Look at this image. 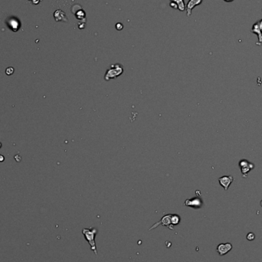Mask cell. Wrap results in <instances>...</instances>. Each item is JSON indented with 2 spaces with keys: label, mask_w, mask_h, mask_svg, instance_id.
<instances>
[{
  "label": "cell",
  "mask_w": 262,
  "mask_h": 262,
  "mask_svg": "<svg viewBox=\"0 0 262 262\" xmlns=\"http://www.w3.org/2000/svg\"><path fill=\"white\" fill-rule=\"evenodd\" d=\"M82 233L85 235V239L90 245L91 250L94 252L95 255H98V251H97V247L96 243H95V235L98 233V229L95 228H84L82 230Z\"/></svg>",
  "instance_id": "cell-1"
},
{
  "label": "cell",
  "mask_w": 262,
  "mask_h": 262,
  "mask_svg": "<svg viewBox=\"0 0 262 262\" xmlns=\"http://www.w3.org/2000/svg\"><path fill=\"white\" fill-rule=\"evenodd\" d=\"M123 73V67L120 64H114L110 65V68L107 70L104 75V80L109 81L112 79H116Z\"/></svg>",
  "instance_id": "cell-2"
},
{
  "label": "cell",
  "mask_w": 262,
  "mask_h": 262,
  "mask_svg": "<svg viewBox=\"0 0 262 262\" xmlns=\"http://www.w3.org/2000/svg\"><path fill=\"white\" fill-rule=\"evenodd\" d=\"M239 167L243 177H246L247 174L255 168V165L246 159H242L239 162Z\"/></svg>",
  "instance_id": "cell-3"
},
{
  "label": "cell",
  "mask_w": 262,
  "mask_h": 262,
  "mask_svg": "<svg viewBox=\"0 0 262 262\" xmlns=\"http://www.w3.org/2000/svg\"><path fill=\"white\" fill-rule=\"evenodd\" d=\"M171 216H172V214H169V215H164V216L161 218V220L159 221V222H158L157 223L155 224V225H153V226L149 228V230H152L153 229V228H156V227H158V225H163V226L168 227V228H169V229L172 230L173 229V228L172 227V222H171Z\"/></svg>",
  "instance_id": "cell-4"
},
{
  "label": "cell",
  "mask_w": 262,
  "mask_h": 262,
  "mask_svg": "<svg viewBox=\"0 0 262 262\" xmlns=\"http://www.w3.org/2000/svg\"><path fill=\"white\" fill-rule=\"evenodd\" d=\"M202 204H203V202H202V199L198 196L187 199L184 202V205L193 208V209H200L202 206Z\"/></svg>",
  "instance_id": "cell-5"
},
{
  "label": "cell",
  "mask_w": 262,
  "mask_h": 262,
  "mask_svg": "<svg viewBox=\"0 0 262 262\" xmlns=\"http://www.w3.org/2000/svg\"><path fill=\"white\" fill-rule=\"evenodd\" d=\"M232 248H233V246L231 243L219 244L217 247V251H218L220 256H224L226 254H228L232 249Z\"/></svg>",
  "instance_id": "cell-6"
},
{
  "label": "cell",
  "mask_w": 262,
  "mask_h": 262,
  "mask_svg": "<svg viewBox=\"0 0 262 262\" xmlns=\"http://www.w3.org/2000/svg\"><path fill=\"white\" fill-rule=\"evenodd\" d=\"M251 32L255 33V34H256L257 35H258V41L256 44H258V45H260V44L262 43V31L261 25H260V21H258V22H255V24L253 25Z\"/></svg>",
  "instance_id": "cell-7"
},
{
  "label": "cell",
  "mask_w": 262,
  "mask_h": 262,
  "mask_svg": "<svg viewBox=\"0 0 262 262\" xmlns=\"http://www.w3.org/2000/svg\"><path fill=\"white\" fill-rule=\"evenodd\" d=\"M233 179L234 178L232 176H224L219 178L218 182L219 184L224 188V189L227 191L229 188L231 183L233 182Z\"/></svg>",
  "instance_id": "cell-8"
},
{
  "label": "cell",
  "mask_w": 262,
  "mask_h": 262,
  "mask_svg": "<svg viewBox=\"0 0 262 262\" xmlns=\"http://www.w3.org/2000/svg\"><path fill=\"white\" fill-rule=\"evenodd\" d=\"M202 2V0H190L188 2L187 7H186V14H187L188 17L191 16L192 14V11L195 6H199Z\"/></svg>",
  "instance_id": "cell-9"
},
{
  "label": "cell",
  "mask_w": 262,
  "mask_h": 262,
  "mask_svg": "<svg viewBox=\"0 0 262 262\" xmlns=\"http://www.w3.org/2000/svg\"><path fill=\"white\" fill-rule=\"evenodd\" d=\"M54 16L55 18V20L57 22H59V21H64V22H67V19L66 17L64 11L62 10H57L54 14Z\"/></svg>",
  "instance_id": "cell-10"
},
{
  "label": "cell",
  "mask_w": 262,
  "mask_h": 262,
  "mask_svg": "<svg viewBox=\"0 0 262 262\" xmlns=\"http://www.w3.org/2000/svg\"><path fill=\"white\" fill-rule=\"evenodd\" d=\"M171 2H174L177 6L178 9L182 11L186 10V5L184 2V0H171Z\"/></svg>",
  "instance_id": "cell-11"
},
{
  "label": "cell",
  "mask_w": 262,
  "mask_h": 262,
  "mask_svg": "<svg viewBox=\"0 0 262 262\" xmlns=\"http://www.w3.org/2000/svg\"><path fill=\"white\" fill-rule=\"evenodd\" d=\"M8 23H12V25H10V28L11 29H12L13 31H17L18 29H19V20L16 19H15V18H11L9 20V22Z\"/></svg>",
  "instance_id": "cell-12"
},
{
  "label": "cell",
  "mask_w": 262,
  "mask_h": 262,
  "mask_svg": "<svg viewBox=\"0 0 262 262\" xmlns=\"http://www.w3.org/2000/svg\"><path fill=\"white\" fill-rule=\"evenodd\" d=\"M171 222L172 225H177L180 222V217L178 215H172L171 216Z\"/></svg>",
  "instance_id": "cell-13"
},
{
  "label": "cell",
  "mask_w": 262,
  "mask_h": 262,
  "mask_svg": "<svg viewBox=\"0 0 262 262\" xmlns=\"http://www.w3.org/2000/svg\"><path fill=\"white\" fill-rule=\"evenodd\" d=\"M246 238L248 241H253V240H255V235L253 233V232H249V233H248V235H247Z\"/></svg>",
  "instance_id": "cell-14"
},
{
  "label": "cell",
  "mask_w": 262,
  "mask_h": 262,
  "mask_svg": "<svg viewBox=\"0 0 262 262\" xmlns=\"http://www.w3.org/2000/svg\"><path fill=\"white\" fill-rule=\"evenodd\" d=\"M13 73H14V68H13V67H9L6 70V74L7 75H12Z\"/></svg>",
  "instance_id": "cell-15"
},
{
  "label": "cell",
  "mask_w": 262,
  "mask_h": 262,
  "mask_svg": "<svg viewBox=\"0 0 262 262\" xmlns=\"http://www.w3.org/2000/svg\"><path fill=\"white\" fill-rule=\"evenodd\" d=\"M116 27H117V29H118V30H120V29H123V25H122L121 23H117V25H116Z\"/></svg>",
  "instance_id": "cell-16"
},
{
  "label": "cell",
  "mask_w": 262,
  "mask_h": 262,
  "mask_svg": "<svg viewBox=\"0 0 262 262\" xmlns=\"http://www.w3.org/2000/svg\"><path fill=\"white\" fill-rule=\"evenodd\" d=\"M170 6L172 8H174V9H178L177 6H176V5L175 4L174 2H170Z\"/></svg>",
  "instance_id": "cell-17"
},
{
  "label": "cell",
  "mask_w": 262,
  "mask_h": 262,
  "mask_svg": "<svg viewBox=\"0 0 262 262\" xmlns=\"http://www.w3.org/2000/svg\"><path fill=\"white\" fill-rule=\"evenodd\" d=\"M4 159H5L4 156H3L2 155H0V162H3V161H4Z\"/></svg>",
  "instance_id": "cell-18"
},
{
  "label": "cell",
  "mask_w": 262,
  "mask_h": 262,
  "mask_svg": "<svg viewBox=\"0 0 262 262\" xmlns=\"http://www.w3.org/2000/svg\"><path fill=\"white\" fill-rule=\"evenodd\" d=\"M41 0H32V2H33V3H34V4H39V2H40Z\"/></svg>",
  "instance_id": "cell-19"
},
{
  "label": "cell",
  "mask_w": 262,
  "mask_h": 262,
  "mask_svg": "<svg viewBox=\"0 0 262 262\" xmlns=\"http://www.w3.org/2000/svg\"><path fill=\"white\" fill-rule=\"evenodd\" d=\"M225 2H233L234 0H224Z\"/></svg>",
  "instance_id": "cell-20"
},
{
  "label": "cell",
  "mask_w": 262,
  "mask_h": 262,
  "mask_svg": "<svg viewBox=\"0 0 262 262\" xmlns=\"http://www.w3.org/2000/svg\"><path fill=\"white\" fill-rule=\"evenodd\" d=\"M260 25H261V31H262V19L260 20Z\"/></svg>",
  "instance_id": "cell-21"
},
{
  "label": "cell",
  "mask_w": 262,
  "mask_h": 262,
  "mask_svg": "<svg viewBox=\"0 0 262 262\" xmlns=\"http://www.w3.org/2000/svg\"><path fill=\"white\" fill-rule=\"evenodd\" d=\"M2 146V143H0V149H1Z\"/></svg>",
  "instance_id": "cell-22"
}]
</instances>
